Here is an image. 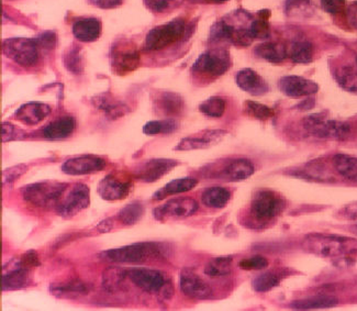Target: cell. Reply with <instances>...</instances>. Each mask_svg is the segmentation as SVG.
<instances>
[{"label":"cell","instance_id":"db71d44e","mask_svg":"<svg viewBox=\"0 0 357 311\" xmlns=\"http://www.w3.org/2000/svg\"><path fill=\"white\" fill-rule=\"evenodd\" d=\"M347 19L349 26L357 30V1H354L347 7Z\"/></svg>","mask_w":357,"mask_h":311},{"label":"cell","instance_id":"5bb4252c","mask_svg":"<svg viewBox=\"0 0 357 311\" xmlns=\"http://www.w3.org/2000/svg\"><path fill=\"white\" fill-rule=\"evenodd\" d=\"M107 162L104 158L93 156H79L68 158L61 166L63 173L70 176L93 174L106 169Z\"/></svg>","mask_w":357,"mask_h":311},{"label":"cell","instance_id":"7bdbcfd3","mask_svg":"<svg viewBox=\"0 0 357 311\" xmlns=\"http://www.w3.org/2000/svg\"><path fill=\"white\" fill-rule=\"evenodd\" d=\"M250 33L254 40L267 39L271 36V26L266 19L259 18L252 22L249 28Z\"/></svg>","mask_w":357,"mask_h":311},{"label":"cell","instance_id":"83f0119b","mask_svg":"<svg viewBox=\"0 0 357 311\" xmlns=\"http://www.w3.org/2000/svg\"><path fill=\"white\" fill-rule=\"evenodd\" d=\"M337 303H339V301L333 296L320 295L294 301L290 307L294 310H316V309L332 308V307L337 306Z\"/></svg>","mask_w":357,"mask_h":311},{"label":"cell","instance_id":"d4e9b609","mask_svg":"<svg viewBox=\"0 0 357 311\" xmlns=\"http://www.w3.org/2000/svg\"><path fill=\"white\" fill-rule=\"evenodd\" d=\"M73 34L82 42H93L101 34V22L98 19L83 18L73 24Z\"/></svg>","mask_w":357,"mask_h":311},{"label":"cell","instance_id":"91938a15","mask_svg":"<svg viewBox=\"0 0 357 311\" xmlns=\"http://www.w3.org/2000/svg\"><path fill=\"white\" fill-rule=\"evenodd\" d=\"M356 65H357V56H356Z\"/></svg>","mask_w":357,"mask_h":311},{"label":"cell","instance_id":"7c38bea8","mask_svg":"<svg viewBox=\"0 0 357 311\" xmlns=\"http://www.w3.org/2000/svg\"><path fill=\"white\" fill-rule=\"evenodd\" d=\"M178 162L171 158H152L143 162L133 169V176L141 182L154 183L173 171Z\"/></svg>","mask_w":357,"mask_h":311},{"label":"cell","instance_id":"4dcf8cb0","mask_svg":"<svg viewBox=\"0 0 357 311\" xmlns=\"http://www.w3.org/2000/svg\"><path fill=\"white\" fill-rule=\"evenodd\" d=\"M334 169L349 182L357 183V158L347 154H337L333 158Z\"/></svg>","mask_w":357,"mask_h":311},{"label":"cell","instance_id":"b9f144b4","mask_svg":"<svg viewBox=\"0 0 357 311\" xmlns=\"http://www.w3.org/2000/svg\"><path fill=\"white\" fill-rule=\"evenodd\" d=\"M245 112L246 114L255 118V119L264 120L269 119V118L274 117V110L265 105L259 104L255 101L248 100L245 103Z\"/></svg>","mask_w":357,"mask_h":311},{"label":"cell","instance_id":"d590c367","mask_svg":"<svg viewBox=\"0 0 357 311\" xmlns=\"http://www.w3.org/2000/svg\"><path fill=\"white\" fill-rule=\"evenodd\" d=\"M127 278L128 271L121 267H108L102 274V287L109 293H114Z\"/></svg>","mask_w":357,"mask_h":311},{"label":"cell","instance_id":"4fadbf2b","mask_svg":"<svg viewBox=\"0 0 357 311\" xmlns=\"http://www.w3.org/2000/svg\"><path fill=\"white\" fill-rule=\"evenodd\" d=\"M198 211V202L190 197L176 198L169 200L154 209V217L158 220L187 218Z\"/></svg>","mask_w":357,"mask_h":311},{"label":"cell","instance_id":"e0dca14e","mask_svg":"<svg viewBox=\"0 0 357 311\" xmlns=\"http://www.w3.org/2000/svg\"><path fill=\"white\" fill-rule=\"evenodd\" d=\"M179 287L181 293L192 299H208L213 296L209 284L190 268H184L179 275Z\"/></svg>","mask_w":357,"mask_h":311},{"label":"cell","instance_id":"8d00e7d4","mask_svg":"<svg viewBox=\"0 0 357 311\" xmlns=\"http://www.w3.org/2000/svg\"><path fill=\"white\" fill-rule=\"evenodd\" d=\"M232 272V257H221L211 259L205 267V274L210 278H220Z\"/></svg>","mask_w":357,"mask_h":311},{"label":"cell","instance_id":"f546056e","mask_svg":"<svg viewBox=\"0 0 357 311\" xmlns=\"http://www.w3.org/2000/svg\"><path fill=\"white\" fill-rule=\"evenodd\" d=\"M50 291L56 297H73V296H82L89 294L91 287L82 280H70L65 283L52 284Z\"/></svg>","mask_w":357,"mask_h":311},{"label":"cell","instance_id":"277c9868","mask_svg":"<svg viewBox=\"0 0 357 311\" xmlns=\"http://www.w3.org/2000/svg\"><path fill=\"white\" fill-rule=\"evenodd\" d=\"M66 183L47 182L34 183L21 190L24 202L41 209H51L56 207L63 192L66 188Z\"/></svg>","mask_w":357,"mask_h":311},{"label":"cell","instance_id":"ab89813d","mask_svg":"<svg viewBox=\"0 0 357 311\" xmlns=\"http://www.w3.org/2000/svg\"><path fill=\"white\" fill-rule=\"evenodd\" d=\"M236 29L229 24L227 21L219 20L211 28V39L213 41H230L232 42Z\"/></svg>","mask_w":357,"mask_h":311},{"label":"cell","instance_id":"ac0fdd59","mask_svg":"<svg viewBox=\"0 0 357 311\" xmlns=\"http://www.w3.org/2000/svg\"><path fill=\"white\" fill-rule=\"evenodd\" d=\"M255 172L253 163L246 158H232L221 167L220 171L211 173V176L215 179H225L228 182H240L250 179Z\"/></svg>","mask_w":357,"mask_h":311},{"label":"cell","instance_id":"ee69618b","mask_svg":"<svg viewBox=\"0 0 357 311\" xmlns=\"http://www.w3.org/2000/svg\"><path fill=\"white\" fill-rule=\"evenodd\" d=\"M28 165L19 164V165L11 166L9 169H5L3 174V185H13L17 182L22 175L28 172Z\"/></svg>","mask_w":357,"mask_h":311},{"label":"cell","instance_id":"30bf717a","mask_svg":"<svg viewBox=\"0 0 357 311\" xmlns=\"http://www.w3.org/2000/svg\"><path fill=\"white\" fill-rule=\"evenodd\" d=\"M40 45L38 39H8L3 41V53L24 68L34 66L39 62Z\"/></svg>","mask_w":357,"mask_h":311},{"label":"cell","instance_id":"484cf974","mask_svg":"<svg viewBox=\"0 0 357 311\" xmlns=\"http://www.w3.org/2000/svg\"><path fill=\"white\" fill-rule=\"evenodd\" d=\"M154 105L158 112L164 116H181L185 109V103L181 96L169 91L160 93Z\"/></svg>","mask_w":357,"mask_h":311},{"label":"cell","instance_id":"603a6c76","mask_svg":"<svg viewBox=\"0 0 357 311\" xmlns=\"http://www.w3.org/2000/svg\"><path fill=\"white\" fill-rule=\"evenodd\" d=\"M93 106L106 116L108 119L116 120L130 112L127 105L114 98L112 93H104L93 98Z\"/></svg>","mask_w":357,"mask_h":311},{"label":"cell","instance_id":"d6a6232c","mask_svg":"<svg viewBox=\"0 0 357 311\" xmlns=\"http://www.w3.org/2000/svg\"><path fill=\"white\" fill-rule=\"evenodd\" d=\"M285 276L286 272L284 270L268 271L263 273L253 280L254 291L257 293H266L280 285Z\"/></svg>","mask_w":357,"mask_h":311},{"label":"cell","instance_id":"681fc988","mask_svg":"<svg viewBox=\"0 0 357 311\" xmlns=\"http://www.w3.org/2000/svg\"><path fill=\"white\" fill-rule=\"evenodd\" d=\"M321 7L326 13L339 15L345 9V0H321Z\"/></svg>","mask_w":357,"mask_h":311},{"label":"cell","instance_id":"9c48e42d","mask_svg":"<svg viewBox=\"0 0 357 311\" xmlns=\"http://www.w3.org/2000/svg\"><path fill=\"white\" fill-rule=\"evenodd\" d=\"M230 55L221 49L211 50L202 53L192 65V73L199 77H219L229 70Z\"/></svg>","mask_w":357,"mask_h":311},{"label":"cell","instance_id":"cb8c5ba5","mask_svg":"<svg viewBox=\"0 0 357 311\" xmlns=\"http://www.w3.org/2000/svg\"><path fill=\"white\" fill-rule=\"evenodd\" d=\"M75 119L70 116L59 118L54 121L50 122L42 130V135L49 140H62L70 137L75 130Z\"/></svg>","mask_w":357,"mask_h":311},{"label":"cell","instance_id":"bcb514c9","mask_svg":"<svg viewBox=\"0 0 357 311\" xmlns=\"http://www.w3.org/2000/svg\"><path fill=\"white\" fill-rule=\"evenodd\" d=\"M177 0H144V3L150 10L163 13L176 5Z\"/></svg>","mask_w":357,"mask_h":311},{"label":"cell","instance_id":"8992f818","mask_svg":"<svg viewBox=\"0 0 357 311\" xmlns=\"http://www.w3.org/2000/svg\"><path fill=\"white\" fill-rule=\"evenodd\" d=\"M303 126L307 132L320 139L345 140L351 131V128L347 122L329 119L324 114L307 116L303 120Z\"/></svg>","mask_w":357,"mask_h":311},{"label":"cell","instance_id":"11a10c76","mask_svg":"<svg viewBox=\"0 0 357 311\" xmlns=\"http://www.w3.org/2000/svg\"><path fill=\"white\" fill-rule=\"evenodd\" d=\"M342 215L349 220H356L357 219V202L345 206L343 211H341Z\"/></svg>","mask_w":357,"mask_h":311},{"label":"cell","instance_id":"7dc6e473","mask_svg":"<svg viewBox=\"0 0 357 311\" xmlns=\"http://www.w3.org/2000/svg\"><path fill=\"white\" fill-rule=\"evenodd\" d=\"M24 137V133L18 128L3 122V142H11V141L21 140Z\"/></svg>","mask_w":357,"mask_h":311},{"label":"cell","instance_id":"7a4b0ae2","mask_svg":"<svg viewBox=\"0 0 357 311\" xmlns=\"http://www.w3.org/2000/svg\"><path fill=\"white\" fill-rule=\"evenodd\" d=\"M165 245L154 242L130 244L125 247L110 249L102 253V257L112 263L123 264H142L164 259L167 255Z\"/></svg>","mask_w":357,"mask_h":311},{"label":"cell","instance_id":"f5cc1de1","mask_svg":"<svg viewBox=\"0 0 357 311\" xmlns=\"http://www.w3.org/2000/svg\"><path fill=\"white\" fill-rule=\"evenodd\" d=\"M41 47H45V49H52L56 42V37L53 32H45V34H42L41 37L38 38Z\"/></svg>","mask_w":357,"mask_h":311},{"label":"cell","instance_id":"2e32d148","mask_svg":"<svg viewBox=\"0 0 357 311\" xmlns=\"http://www.w3.org/2000/svg\"><path fill=\"white\" fill-rule=\"evenodd\" d=\"M30 271V268L21 264L20 259H13L5 264L3 273V291H19L28 287L32 282Z\"/></svg>","mask_w":357,"mask_h":311},{"label":"cell","instance_id":"f907efd6","mask_svg":"<svg viewBox=\"0 0 357 311\" xmlns=\"http://www.w3.org/2000/svg\"><path fill=\"white\" fill-rule=\"evenodd\" d=\"M21 264L24 265L26 268H34V267L39 266L41 264L40 262L39 255L36 253V251H28L22 255V257H20Z\"/></svg>","mask_w":357,"mask_h":311},{"label":"cell","instance_id":"816d5d0a","mask_svg":"<svg viewBox=\"0 0 357 311\" xmlns=\"http://www.w3.org/2000/svg\"><path fill=\"white\" fill-rule=\"evenodd\" d=\"M91 5L101 9H114L123 3V0H89Z\"/></svg>","mask_w":357,"mask_h":311},{"label":"cell","instance_id":"ffe728a7","mask_svg":"<svg viewBox=\"0 0 357 311\" xmlns=\"http://www.w3.org/2000/svg\"><path fill=\"white\" fill-rule=\"evenodd\" d=\"M280 89L290 98H301L318 93L319 85L301 76L289 75L280 78Z\"/></svg>","mask_w":357,"mask_h":311},{"label":"cell","instance_id":"9a60e30c","mask_svg":"<svg viewBox=\"0 0 357 311\" xmlns=\"http://www.w3.org/2000/svg\"><path fill=\"white\" fill-rule=\"evenodd\" d=\"M140 53L132 45L119 43L116 45L112 52V68L119 75L133 72L140 66Z\"/></svg>","mask_w":357,"mask_h":311},{"label":"cell","instance_id":"d6986e66","mask_svg":"<svg viewBox=\"0 0 357 311\" xmlns=\"http://www.w3.org/2000/svg\"><path fill=\"white\" fill-rule=\"evenodd\" d=\"M225 135H227V131H222V130H210V131L189 135L179 141L178 144L175 146V151L184 152V151L206 150L221 142Z\"/></svg>","mask_w":357,"mask_h":311},{"label":"cell","instance_id":"44dd1931","mask_svg":"<svg viewBox=\"0 0 357 311\" xmlns=\"http://www.w3.org/2000/svg\"><path fill=\"white\" fill-rule=\"evenodd\" d=\"M51 107L43 103L32 101L22 106L15 114V119L26 126H36L45 121L51 114Z\"/></svg>","mask_w":357,"mask_h":311},{"label":"cell","instance_id":"52a82bcc","mask_svg":"<svg viewBox=\"0 0 357 311\" xmlns=\"http://www.w3.org/2000/svg\"><path fill=\"white\" fill-rule=\"evenodd\" d=\"M128 278L137 287L150 294H160L164 298H171L173 295V286L167 280L165 275L160 271L151 268H132L128 271Z\"/></svg>","mask_w":357,"mask_h":311},{"label":"cell","instance_id":"6da1fadb","mask_svg":"<svg viewBox=\"0 0 357 311\" xmlns=\"http://www.w3.org/2000/svg\"><path fill=\"white\" fill-rule=\"evenodd\" d=\"M301 247L307 253L317 257H349L357 253V238L337 234H310L303 238Z\"/></svg>","mask_w":357,"mask_h":311},{"label":"cell","instance_id":"8fae6325","mask_svg":"<svg viewBox=\"0 0 357 311\" xmlns=\"http://www.w3.org/2000/svg\"><path fill=\"white\" fill-rule=\"evenodd\" d=\"M132 190L131 179L125 175L109 174L99 183L97 192L106 202H118L129 196Z\"/></svg>","mask_w":357,"mask_h":311},{"label":"cell","instance_id":"9f6ffc18","mask_svg":"<svg viewBox=\"0 0 357 311\" xmlns=\"http://www.w3.org/2000/svg\"><path fill=\"white\" fill-rule=\"evenodd\" d=\"M309 101H310V100L305 101V104L308 105V106H309V105H310V106H313V105H314V101H313V103H311V104H310V103H309ZM299 108H301V109H303V108H305V110L310 109V108H309V107H307V106L303 107V105H299Z\"/></svg>","mask_w":357,"mask_h":311},{"label":"cell","instance_id":"c3c4849f","mask_svg":"<svg viewBox=\"0 0 357 311\" xmlns=\"http://www.w3.org/2000/svg\"><path fill=\"white\" fill-rule=\"evenodd\" d=\"M310 7V0H287L286 1V11L289 16L298 15L299 10L305 11Z\"/></svg>","mask_w":357,"mask_h":311},{"label":"cell","instance_id":"5b68a950","mask_svg":"<svg viewBox=\"0 0 357 311\" xmlns=\"http://www.w3.org/2000/svg\"><path fill=\"white\" fill-rule=\"evenodd\" d=\"M91 205V190L83 183L68 184L60 200L54 208L57 215L64 218H72L85 211Z\"/></svg>","mask_w":357,"mask_h":311},{"label":"cell","instance_id":"836d02e7","mask_svg":"<svg viewBox=\"0 0 357 311\" xmlns=\"http://www.w3.org/2000/svg\"><path fill=\"white\" fill-rule=\"evenodd\" d=\"M144 206L139 202H131L129 205L122 208L116 215V219L123 226H135L144 215Z\"/></svg>","mask_w":357,"mask_h":311},{"label":"cell","instance_id":"ba28073f","mask_svg":"<svg viewBox=\"0 0 357 311\" xmlns=\"http://www.w3.org/2000/svg\"><path fill=\"white\" fill-rule=\"evenodd\" d=\"M285 200L272 190H259L252 199L250 213L257 222H267L276 218L285 209Z\"/></svg>","mask_w":357,"mask_h":311},{"label":"cell","instance_id":"f1b7e54d","mask_svg":"<svg viewBox=\"0 0 357 311\" xmlns=\"http://www.w3.org/2000/svg\"><path fill=\"white\" fill-rule=\"evenodd\" d=\"M231 192L225 187H209L202 192V202L204 205L215 209H221L230 202Z\"/></svg>","mask_w":357,"mask_h":311},{"label":"cell","instance_id":"3957f363","mask_svg":"<svg viewBox=\"0 0 357 311\" xmlns=\"http://www.w3.org/2000/svg\"><path fill=\"white\" fill-rule=\"evenodd\" d=\"M192 26L183 18L169 21L167 24L155 26L149 32L145 39L144 49L146 51H161L171 45L190 37Z\"/></svg>","mask_w":357,"mask_h":311},{"label":"cell","instance_id":"e575fe53","mask_svg":"<svg viewBox=\"0 0 357 311\" xmlns=\"http://www.w3.org/2000/svg\"><path fill=\"white\" fill-rule=\"evenodd\" d=\"M288 55L298 64H308L313 59V45L305 40H298L290 45Z\"/></svg>","mask_w":357,"mask_h":311},{"label":"cell","instance_id":"f35d334b","mask_svg":"<svg viewBox=\"0 0 357 311\" xmlns=\"http://www.w3.org/2000/svg\"><path fill=\"white\" fill-rule=\"evenodd\" d=\"M227 101L221 97H210L199 106V110L208 117L220 118L225 114Z\"/></svg>","mask_w":357,"mask_h":311},{"label":"cell","instance_id":"680465c9","mask_svg":"<svg viewBox=\"0 0 357 311\" xmlns=\"http://www.w3.org/2000/svg\"><path fill=\"white\" fill-rule=\"evenodd\" d=\"M211 3H225V1H229V0H209Z\"/></svg>","mask_w":357,"mask_h":311},{"label":"cell","instance_id":"f6af8a7d","mask_svg":"<svg viewBox=\"0 0 357 311\" xmlns=\"http://www.w3.org/2000/svg\"><path fill=\"white\" fill-rule=\"evenodd\" d=\"M268 265V261L264 257H252L250 259H242L238 266L244 271L263 270Z\"/></svg>","mask_w":357,"mask_h":311},{"label":"cell","instance_id":"1f68e13d","mask_svg":"<svg viewBox=\"0 0 357 311\" xmlns=\"http://www.w3.org/2000/svg\"><path fill=\"white\" fill-rule=\"evenodd\" d=\"M255 54L263 60L271 63H280L288 56V50L280 43H261L255 49Z\"/></svg>","mask_w":357,"mask_h":311},{"label":"cell","instance_id":"4316f807","mask_svg":"<svg viewBox=\"0 0 357 311\" xmlns=\"http://www.w3.org/2000/svg\"><path fill=\"white\" fill-rule=\"evenodd\" d=\"M197 185H198V181L194 177L174 179L153 195V199L163 200L166 197L172 196V195L190 192V190H194Z\"/></svg>","mask_w":357,"mask_h":311},{"label":"cell","instance_id":"6f0895ef","mask_svg":"<svg viewBox=\"0 0 357 311\" xmlns=\"http://www.w3.org/2000/svg\"><path fill=\"white\" fill-rule=\"evenodd\" d=\"M351 232H352L353 234H355V236H357V225L351 227Z\"/></svg>","mask_w":357,"mask_h":311},{"label":"cell","instance_id":"74e56055","mask_svg":"<svg viewBox=\"0 0 357 311\" xmlns=\"http://www.w3.org/2000/svg\"><path fill=\"white\" fill-rule=\"evenodd\" d=\"M177 129H178V125L175 120H154L145 123L143 127V133L146 135H171Z\"/></svg>","mask_w":357,"mask_h":311},{"label":"cell","instance_id":"7402d4cb","mask_svg":"<svg viewBox=\"0 0 357 311\" xmlns=\"http://www.w3.org/2000/svg\"><path fill=\"white\" fill-rule=\"evenodd\" d=\"M236 84L238 87L253 96H261L268 91V85L259 73L252 68H244L236 74Z\"/></svg>","mask_w":357,"mask_h":311},{"label":"cell","instance_id":"60d3db41","mask_svg":"<svg viewBox=\"0 0 357 311\" xmlns=\"http://www.w3.org/2000/svg\"><path fill=\"white\" fill-rule=\"evenodd\" d=\"M64 64L70 72L74 74L83 73L84 59L78 47H73L65 54Z\"/></svg>","mask_w":357,"mask_h":311}]
</instances>
